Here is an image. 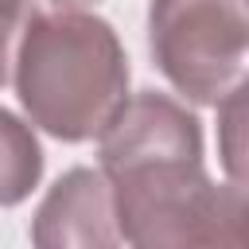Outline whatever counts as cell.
Here are the masks:
<instances>
[{"label": "cell", "instance_id": "6da1fadb", "mask_svg": "<svg viewBox=\"0 0 249 249\" xmlns=\"http://www.w3.org/2000/svg\"><path fill=\"white\" fill-rule=\"evenodd\" d=\"M12 70L27 117L70 144L93 140L128 97V58L117 31L78 8L31 12Z\"/></svg>", "mask_w": 249, "mask_h": 249}, {"label": "cell", "instance_id": "7a4b0ae2", "mask_svg": "<svg viewBox=\"0 0 249 249\" xmlns=\"http://www.w3.org/2000/svg\"><path fill=\"white\" fill-rule=\"evenodd\" d=\"M113 191L117 237L144 249L179 245H245L249 206L241 183L214 187L202 152L152 156L105 171Z\"/></svg>", "mask_w": 249, "mask_h": 249}, {"label": "cell", "instance_id": "3957f363", "mask_svg": "<svg viewBox=\"0 0 249 249\" xmlns=\"http://www.w3.org/2000/svg\"><path fill=\"white\" fill-rule=\"evenodd\" d=\"M152 58L198 105H218L245 70V0H152Z\"/></svg>", "mask_w": 249, "mask_h": 249}, {"label": "cell", "instance_id": "277c9868", "mask_svg": "<svg viewBox=\"0 0 249 249\" xmlns=\"http://www.w3.org/2000/svg\"><path fill=\"white\" fill-rule=\"evenodd\" d=\"M35 245H113L117 222H113V191L105 171L74 167L66 171L51 195L43 198L35 226H31Z\"/></svg>", "mask_w": 249, "mask_h": 249}, {"label": "cell", "instance_id": "5b68a950", "mask_svg": "<svg viewBox=\"0 0 249 249\" xmlns=\"http://www.w3.org/2000/svg\"><path fill=\"white\" fill-rule=\"evenodd\" d=\"M43 175V152L35 132L0 109V206H16L31 195V187Z\"/></svg>", "mask_w": 249, "mask_h": 249}, {"label": "cell", "instance_id": "8992f818", "mask_svg": "<svg viewBox=\"0 0 249 249\" xmlns=\"http://www.w3.org/2000/svg\"><path fill=\"white\" fill-rule=\"evenodd\" d=\"M218 148H222V163L230 171V183H241V167H245V144H241V121H245V82H237L222 101H218Z\"/></svg>", "mask_w": 249, "mask_h": 249}, {"label": "cell", "instance_id": "52a82bcc", "mask_svg": "<svg viewBox=\"0 0 249 249\" xmlns=\"http://www.w3.org/2000/svg\"><path fill=\"white\" fill-rule=\"evenodd\" d=\"M27 16H31L27 0H0V86H4L8 74H12L16 43H19V31H23Z\"/></svg>", "mask_w": 249, "mask_h": 249}, {"label": "cell", "instance_id": "ba28073f", "mask_svg": "<svg viewBox=\"0 0 249 249\" xmlns=\"http://www.w3.org/2000/svg\"><path fill=\"white\" fill-rule=\"evenodd\" d=\"M54 4H62V8H86V4H97V0H54Z\"/></svg>", "mask_w": 249, "mask_h": 249}]
</instances>
